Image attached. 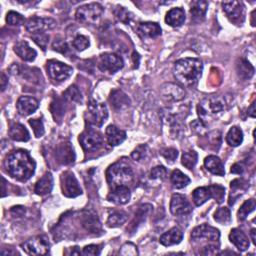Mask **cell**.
Listing matches in <instances>:
<instances>
[{"instance_id":"6da1fadb","label":"cell","mask_w":256,"mask_h":256,"mask_svg":"<svg viewBox=\"0 0 256 256\" xmlns=\"http://www.w3.org/2000/svg\"><path fill=\"white\" fill-rule=\"evenodd\" d=\"M7 173L19 180L27 181L35 172L36 163L30 154L23 149H18L11 152L4 162Z\"/></svg>"},{"instance_id":"7a4b0ae2","label":"cell","mask_w":256,"mask_h":256,"mask_svg":"<svg viewBox=\"0 0 256 256\" xmlns=\"http://www.w3.org/2000/svg\"><path fill=\"white\" fill-rule=\"evenodd\" d=\"M203 64L197 58H182L175 62L173 74L176 80L185 87L193 88L202 75Z\"/></svg>"},{"instance_id":"3957f363","label":"cell","mask_w":256,"mask_h":256,"mask_svg":"<svg viewBox=\"0 0 256 256\" xmlns=\"http://www.w3.org/2000/svg\"><path fill=\"white\" fill-rule=\"evenodd\" d=\"M107 182L110 187L115 188L118 186H127L134 180V173L132 168L124 161H118L106 171Z\"/></svg>"},{"instance_id":"277c9868","label":"cell","mask_w":256,"mask_h":256,"mask_svg":"<svg viewBox=\"0 0 256 256\" xmlns=\"http://www.w3.org/2000/svg\"><path fill=\"white\" fill-rule=\"evenodd\" d=\"M224 98L220 96H209L204 98L197 106V112L202 122L212 120L225 110Z\"/></svg>"},{"instance_id":"5b68a950","label":"cell","mask_w":256,"mask_h":256,"mask_svg":"<svg viewBox=\"0 0 256 256\" xmlns=\"http://www.w3.org/2000/svg\"><path fill=\"white\" fill-rule=\"evenodd\" d=\"M225 197V188L218 184L206 187H198L192 192V199L196 206L204 204L207 200L214 198L218 203H222Z\"/></svg>"},{"instance_id":"8992f818","label":"cell","mask_w":256,"mask_h":256,"mask_svg":"<svg viewBox=\"0 0 256 256\" xmlns=\"http://www.w3.org/2000/svg\"><path fill=\"white\" fill-rule=\"evenodd\" d=\"M103 11L104 9L102 5H100L99 3L85 4L80 6L76 10L75 17H76V20L81 23L92 24L97 22L100 19Z\"/></svg>"},{"instance_id":"52a82bcc","label":"cell","mask_w":256,"mask_h":256,"mask_svg":"<svg viewBox=\"0 0 256 256\" xmlns=\"http://www.w3.org/2000/svg\"><path fill=\"white\" fill-rule=\"evenodd\" d=\"M108 118V110L105 104L91 100L87 106L86 119L89 124L94 126H102Z\"/></svg>"},{"instance_id":"ba28073f","label":"cell","mask_w":256,"mask_h":256,"mask_svg":"<svg viewBox=\"0 0 256 256\" xmlns=\"http://www.w3.org/2000/svg\"><path fill=\"white\" fill-rule=\"evenodd\" d=\"M21 247L29 255H46L50 250V243L46 236L40 235L25 241Z\"/></svg>"},{"instance_id":"9c48e42d","label":"cell","mask_w":256,"mask_h":256,"mask_svg":"<svg viewBox=\"0 0 256 256\" xmlns=\"http://www.w3.org/2000/svg\"><path fill=\"white\" fill-rule=\"evenodd\" d=\"M191 238L194 242H209L212 244L214 242H218L220 232L218 229L204 223L192 230Z\"/></svg>"},{"instance_id":"30bf717a","label":"cell","mask_w":256,"mask_h":256,"mask_svg":"<svg viewBox=\"0 0 256 256\" xmlns=\"http://www.w3.org/2000/svg\"><path fill=\"white\" fill-rule=\"evenodd\" d=\"M79 142L85 151L92 152L101 148L103 145V137L100 132L88 128L79 136Z\"/></svg>"},{"instance_id":"8fae6325","label":"cell","mask_w":256,"mask_h":256,"mask_svg":"<svg viewBox=\"0 0 256 256\" xmlns=\"http://www.w3.org/2000/svg\"><path fill=\"white\" fill-rule=\"evenodd\" d=\"M223 10L228 19L236 24L241 25L245 20V6L241 1H225L222 2Z\"/></svg>"},{"instance_id":"7c38bea8","label":"cell","mask_w":256,"mask_h":256,"mask_svg":"<svg viewBox=\"0 0 256 256\" xmlns=\"http://www.w3.org/2000/svg\"><path fill=\"white\" fill-rule=\"evenodd\" d=\"M46 68H47V73L50 76V78L57 82L65 81L73 73V69L71 66H69L63 62H60L58 60L48 61Z\"/></svg>"},{"instance_id":"4fadbf2b","label":"cell","mask_w":256,"mask_h":256,"mask_svg":"<svg viewBox=\"0 0 256 256\" xmlns=\"http://www.w3.org/2000/svg\"><path fill=\"white\" fill-rule=\"evenodd\" d=\"M61 189L64 196L74 198L82 194V189L75 175L70 171H65L61 175Z\"/></svg>"},{"instance_id":"5bb4252c","label":"cell","mask_w":256,"mask_h":256,"mask_svg":"<svg viewBox=\"0 0 256 256\" xmlns=\"http://www.w3.org/2000/svg\"><path fill=\"white\" fill-rule=\"evenodd\" d=\"M124 65L123 59L113 53H104L100 55L98 67L103 72H109L111 74L120 70Z\"/></svg>"},{"instance_id":"9a60e30c","label":"cell","mask_w":256,"mask_h":256,"mask_svg":"<svg viewBox=\"0 0 256 256\" xmlns=\"http://www.w3.org/2000/svg\"><path fill=\"white\" fill-rule=\"evenodd\" d=\"M56 26V21L52 18L44 17H31L26 22V30L32 34L45 33L47 30H51Z\"/></svg>"},{"instance_id":"2e32d148","label":"cell","mask_w":256,"mask_h":256,"mask_svg":"<svg viewBox=\"0 0 256 256\" xmlns=\"http://www.w3.org/2000/svg\"><path fill=\"white\" fill-rule=\"evenodd\" d=\"M192 211V207L187 198L182 194H173L170 201V212L175 216H181L189 214Z\"/></svg>"},{"instance_id":"e0dca14e","label":"cell","mask_w":256,"mask_h":256,"mask_svg":"<svg viewBox=\"0 0 256 256\" xmlns=\"http://www.w3.org/2000/svg\"><path fill=\"white\" fill-rule=\"evenodd\" d=\"M185 94L182 87L173 83H166L161 87V95L168 101H180L185 98Z\"/></svg>"},{"instance_id":"ac0fdd59","label":"cell","mask_w":256,"mask_h":256,"mask_svg":"<svg viewBox=\"0 0 256 256\" xmlns=\"http://www.w3.org/2000/svg\"><path fill=\"white\" fill-rule=\"evenodd\" d=\"M38 106V101L31 96H21L16 103L17 111L22 116H28L34 113L37 110Z\"/></svg>"},{"instance_id":"d6986e66","label":"cell","mask_w":256,"mask_h":256,"mask_svg":"<svg viewBox=\"0 0 256 256\" xmlns=\"http://www.w3.org/2000/svg\"><path fill=\"white\" fill-rule=\"evenodd\" d=\"M131 197V192L127 186H118L112 189L108 194L107 199L109 202H112L116 205L126 204Z\"/></svg>"},{"instance_id":"ffe728a7","label":"cell","mask_w":256,"mask_h":256,"mask_svg":"<svg viewBox=\"0 0 256 256\" xmlns=\"http://www.w3.org/2000/svg\"><path fill=\"white\" fill-rule=\"evenodd\" d=\"M137 33L142 38H155L161 35V27L156 22H141L137 25Z\"/></svg>"},{"instance_id":"44dd1931","label":"cell","mask_w":256,"mask_h":256,"mask_svg":"<svg viewBox=\"0 0 256 256\" xmlns=\"http://www.w3.org/2000/svg\"><path fill=\"white\" fill-rule=\"evenodd\" d=\"M56 158L61 164H70L75 159V154L73 151V147L69 142L61 143L56 148Z\"/></svg>"},{"instance_id":"7402d4cb","label":"cell","mask_w":256,"mask_h":256,"mask_svg":"<svg viewBox=\"0 0 256 256\" xmlns=\"http://www.w3.org/2000/svg\"><path fill=\"white\" fill-rule=\"evenodd\" d=\"M152 208L153 207L150 204H143V205H141L138 208L137 212L135 213V217L132 220V222L130 223L129 228H127V231L129 230L131 233L135 232L137 230V228L146 220L147 216L151 213Z\"/></svg>"},{"instance_id":"603a6c76","label":"cell","mask_w":256,"mask_h":256,"mask_svg":"<svg viewBox=\"0 0 256 256\" xmlns=\"http://www.w3.org/2000/svg\"><path fill=\"white\" fill-rule=\"evenodd\" d=\"M14 52L24 61H28L31 62L33 61L36 56H37V52L35 49H33L28 42L26 41H19L18 43H16V45L14 46Z\"/></svg>"},{"instance_id":"cb8c5ba5","label":"cell","mask_w":256,"mask_h":256,"mask_svg":"<svg viewBox=\"0 0 256 256\" xmlns=\"http://www.w3.org/2000/svg\"><path fill=\"white\" fill-rule=\"evenodd\" d=\"M81 222L84 228L91 232V233H97L98 231H101V224L97 217V215L91 211H84L81 216Z\"/></svg>"},{"instance_id":"d4e9b609","label":"cell","mask_w":256,"mask_h":256,"mask_svg":"<svg viewBox=\"0 0 256 256\" xmlns=\"http://www.w3.org/2000/svg\"><path fill=\"white\" fill-rule=\"evenodd\" d=\"M183 239V232L178 227H173L159 238V242L164 246H172L179 244Z\"/></svg>"},{"instance_id":"484cf974","label":"cell","mask_w":256,"mask_h":256,"mask_svg":"<svg viewBox=\"0 0 256 256\" xmlns=\"http://www.w3.org/2000/svg\"><path fill=\"white\" fill-rule=\"evenodd\" d=\"M230 242L236 246L239 251H245L249 247L248 237L244 234V232L238 228H234L230 231L229 234Z\"/></svg>"},{"instance_id":"4316f807","label":"cell","mask_w":256,"mask_h":256,"mask_svg":"<svg viewBox=\"0 0 256 256\" xmlns=\"http://www.w3.org/2000/svg\"><path fill=\"white\" fill-rule=\"evenodd\" d=\"M204 166L209 172H211L214 175L224 176L225 174V169L222 161L220 160L219 157L215 155L207 156L204 160Z\"/></svg>"},{"instance_id":"83f0119b","label":"cell","mask_w":256,"mask_h":256,"mask_svg":"<svg viewBox=\"0 0 256 256\" xmlns=\"http://www.w3.org/2000/svg\"><path fill=\"white\" fill-rule=\"evenodd\" d=\"M105 134L107 141L111 146H117L126 139V133L123 130L117 128L115 125H109L106 128Z\"/></svg>"},{"instance_id":"f1b7e54d","label":"cell","mask_w":256,"mask_h":256,"mask_svg":"<svg viewBox=\"0 0 256 256\" xmlns=\"http://www.w3.org/2000/svg\"><path fill=\"white\" fill-rule=\"evenodd\" d=\"M185 18V11L180 7H175L167 12L165 22L172 27H178L184 23Z\"/></svg>"},{"instance_id":"f546056e","label":"cell","mask_w":256,"mask_h":256,"mask_svg":"<svg viewBox=\"0 0 256 256\" xmlns=\"http://www.w3.org/2000/svg\"><path fill=\"white\" fill-rule=\"evenodd\" d=\"M52 188H53V177H52L51 173L47 172L37 181L34 191L36 194H38L40 196H44V195L50 193Z\"/></svg>"},{"instance_id":"4dcf8cb0","label":"cell","mask_w":256,"mask_h":256,"mask_svg":"<svg viewBox=\"0 0 256 256\" xmlns=\"http://www.w3.org/2000/svg\"><path fill=\"white\" fill-rule=\"evenodd\" d=\"M9 137L14 141L26 142L30 139V134L26 127L20 123H14L10 126L8 131Z\"/></svg>"},{"instance_id":"1f68e13d","label":"cell","mask_w":256,"mask_h":256,"mask_svg":"<svg viewBox=\"0 0 256 256\" xmlns=\"http://www.w3.org/2000/svg\"><path fill=\"white\" fill-rule=\"evenodd\" d=\"M109 101L111 105L118 110L127 108L130 105V99L121 90H113L110 94Z\"/></svg>"},{"instance_id":"d6a6232c","label":"cell","mask_w":256,"mask_h":256,"mask_svg":"<svg viewBox=\"0 0 256 256\" xmlns=\"http://www.w3.org/2000/svg\"><path fill=\"white\" fill-rule=\"evenodd\" d=\"M207 8H208L207 1H203V0L193 1L190 7L191 19H193L194 21H202L206 15Z\"/></svg>"},{"instance_id":"836d02e7","label":"cell","mask_w":256,"mask_h":256,"mask_svg":"<svg viewBox=\"0 0 256 256\" xmlns=\"http://www.w3.org/2000/svg\"><path fill=\"white\" fill-rule=\"evenodd\" d=\"M236 72L242 79H250L254 74V67L246 59H238L236 62Z\"/></svg>"},{"instance_id":"e575fe53","label":"cell","mask_w":256,"mask_h":256,"mask_svg":"<svg viewBox=\"0 0 256 256\" xmlns=\"http://www.w3.org/2000/svg\"><path fill=\"white\" fill-rule=\"evenodd\" d=\"M128 215L122 210H112L110 211L107 219V225L109 227H119L126 222Z\"/></svg>"},{"instance_id":"d590c367","label":"cell","mask_w":256,"mask_h":256,"mask_svg":"<svg viewBox=\"0 0 256 256\" xmlns=\"http://www.w3.org/2000/svg\"><path fill=\"white\" fill-rule=\"evenodd\" d=\"M170 180H171V183H172L173 187L176 188V189H182L190 183V178L178 169L174 170L171 173Z\"/></svg>"},{"instance_id":"8d00e7d4","label":"cell","mask_w":256,"mask_h":256,"mask_svg":"<svg viewBox=\"0 0 256 256\" xmlns=\"http://www.w3.org/2000/svg\"><path fill=\"white\" fill-rule=\"evenodd\" d=\"M242 141H243L242 130L237 126L231 127L226 135V142L232 147H237L242 143Z\"/></svg>"},{"instance_id":"74e56055","label":"cell","mask_w":256,"mask_h":256,"mask_svg":"<svg viewBox=\"0 0 256 256\" xmlns=\"http://www.w3.org/2000/svg\"><path fill=\"white\" fill-rule=\"evenodd\" d=\"M214 220L222 225H228L231 222V213L227 207H219L214 213Z\"/></svg>"},{"instance_id":"f35d334b","label":"cell","mask_w":256,"mask_h":256,"mask_svg":"<svg viewBox=\"0 0 256 256\" xmlns=\"http://www.w3.org/2000/svg\"><path fill=\"white\" fill-rule=\"evenodd\" d=\"M255 200L254 199H249V200H246L240 207L238 213H237V216H238V219L240 221H243L247 218L248 214H250L252 211H254L255 209Z\"/></svg>"},{"instance_id":"ab89813d","label":"cell","mask_w":256,"mask_h":256,"mask_svg":"<svg viewBox=\"0 0 256 256\" xmlns=\"http://www.w3.org/2000/svg\"><path fill=\"white\" fill-rule=\"evenodd\" d=\"M198 160V155L194 150L186 151L183 153L181 158V163L187 169H193Z\"/></svg>"},{"instance_id":"60d3db41","label":"cell","mask_w":256,"mask_h":256,"mask_svg":"<svg viewBox=\"0 0 256 256\" xmlns=\"http://www.w3.org/2000/svg\"><path fill=\"white\" fill-rule=\"evenodd\" d=\"M63 97L69 101L72 102H81L82 101V95L79 89L75 85H71L63 92Z\"/></svg>"},{"instance_id":"b9f144b4","label":"cell","mask_w":256,"mask_h":256,"mask_svg":"<svg viewBox=\"0 0 256 256\" xmlns=\"http://www.w3.org/2000/svg\"><path fill=\"white\" fill-rule=\"evenodd\" d=\"M114 12L115 16L124 24H129L133 20V14L124 7H117Z\"/></svg>"},{"instance_id":"7bdbcfd3","label":"cell","mask_w":256,"mask_h":256,"mask_svg":"<svg viewBox=\"0 0 256 256\" xmlns=\"http://www.w3.org/2000/svg\"><path fill=\"white\" fill-rule=\"evenodd\" d=\"M230 187H231V195L230 196L234 195L235 193H238V196H240L241 195L240 192L243 193V191L246 190L248 185H247V182L243 179H235L231 182Z\"/></svg>"},{"instance_id":"ee69618b","label":"cell","mask_w":256,"mask_h":256,"mask_svg":"<svg viewBox=\"0 0 256 256\" xmlns=\"http://www.w3.org/2000/svg\"><path fill=\"white\" fill-rule=\"evenodd\" d=\"M72 45L73 47L78 50V51H83L85 50L86 48L89 47L90 45V42H89V39L84 36V35H77L74 39H73V42H72Z\"/></svg>"},{"instance_id":"f6af8a7d","label":"cell","mask_w":256,"mask_h":256,"mask_svg":"<svg viewBox=\"0 0 256 256\" xmlns=\"http://www.w3.org/2000/svg\"><path fill=\"white\" fill-rule=\"evenodd\" d=\"M6 21L10 25H22L25 22V18L18 12L9 11L6 15Z\"/></svg>"},{"instance_id":"bcb514c9","label":"cell","mask_w":256,"mask_h":256,"mask_svg":"<svg viewBox=\"0 0 256 256\" xmlns=\"http://www.w3.org/2000/svg\"><path fill=\"white\" fill-rule=\"evenodd\" d=\"M167 176V170L164 166L158 165L152 168L150 172V178L153 180H163Z\"/></svg>"},{"instance_id":"7dc6e473","label":"cell","mask_w":256,"mask_h":256,"mask_svg":"<svg viewBox=\"0 0 256 256\" xmlns=\"http://www.w3.org/2000/svg\"><path fill=\"white\" fill-rule=\"evenodd\" d=\"M29 124L33 128V132L37 138L44 134V126L41 119H29Z\"/></svg>"},{"instance_id":"c3c4849f","label":"cell","mask_w":256,"mask_h":256,"mask_svg":"<svg viewBox=\"0 0 256 256\" xmlns=\"http://www.w3.org/2000/svg\"><path fill=\"white\" fill-rule=\"evenodd\" d=\"M32 39L43 50L46 49V47L48 45V42H49V36L46 33H35V34H32Z\"/></svg>"},{"instance_id":"681fc988","label":"cell","mask_w":256,"mask_h":256,"mask_svg":"<svg viewBox=\"0 0 256 256\" xmlns=\"http://www.w3.org/2000/svg\"><path fill=\"white\" fill-rule=\"evenodd\" d=\"M120 254H121V255H125V256H127V255L135 256V255L138 254L137 247H136L133 243L127 242V243H125V244L121 247V249H120Z\"/></svg>"},{"instance_id":"f907efd6","label":"cell","mask_w":256,"mask_h":256,"mask_svg":"<svg viewBox=\"0 0 256 256\" xmlns=\"http://www.w3.org/2000/svg\"><path fill=\"white\" fill-rule=\"evenodd\" d=\"M160 154L169 162H174L178 157V151L175 148H164L161 150Z\"/></svg>"},{"instance_id":"816d5d0a","label":"cell","mask_w":256,"mask_h":256,"mask_svg":"<svg viewBox=\"0 0 256 256\" xmlns=\"http://www.w3.org/2000/svg\"><path fill=\"white\" fill-rule=\"evenodd\" d=\"M101 245H95L91 244L88 246H85L82 250L83 255H99L101 252Z\"/></svg>"},{"instance_id":"f5cc1de1","label":"cell","mask_w":256,"mask_h":256,"mask_svg":"<svg viewBox=\"0 0 256 256\" xmlns=\"http://www.w3.org/2000/svg\"><path fill=\"white\" fill-rule=\"evenodd\" d=\"M60 107H63V105H62V102L59 99H56V100L52 101V103H51V111H52L53 115H55V113H56V116L54 117L55 119H56V117L62 116L63 113H64L63 109H60Z\"/></svg>"},{"instance_id":"db71d44e","label":"cell","mask_w":256,"mask_h":256,"mask_svg":"<svg viewBox=\"0 0 256 256\" xmlns=\"http://www.w3.org/2000/svg\"><path fill=\"white\" fill-rule=\"evenodd\" d=\"M53 49L57 50V51H59V52H61L63 54H67V52L69 50L67 44L64 41H57V42L55 41L53 43Z\"/></svg>"},{"instance_id":"11a10c76","label":"cell","mask_w":256,"mask_h":256,"mask_svg":"<svg viewBox=\"0 0 256 256\" xmlns=\"http://www.w3.org/2000/svg\"><path fill=\"white\" fill-rule=\"evenodd\" d=\"M191 127L193 128V130L199 134H202L203 131H205V125L204 122H202L201 120H195L191 123Z\"/></svg>"},{"instance_id":"9f6ffc18","label":"cell","mask_w":256,"mask_h":256,"mask_svg":"<svg viewBox=\"0 0 256 256\" xmlns=\"http://www.w3.org/2000/svg\"><path fill=\"white\" fill-rule=\"evenodd\" d=\"M231 173H234V174H242L243 173V167L238 164V163H235L232 167H231Z\"/></svg>"},{"instance_id":"6f0895ef","label":"cell","mask_w":256,"mask_h":256,"mask_svg":"<svg viewBox=\"0 0 256 256\" xmlns=\"http://www.w3.org/2000/svg\"><path fill=\"white\" fill-rule=\"evenodd\" d=\"M247 113H248V115H249L250 117H252V118L255 117V102H253V103L250 105V107H249L248 110H247Z\"/></svg>"},{"instance_id":"680465c9","label":"cell","mask_w":256,"mask_h":256,"mask_svg":"<svg viewBox=\"0 0 256 256\" xmlns=\"http://www.w3.org/2000/svg\"><path fill=\"white\" fill-rule=\"evenodd\" d=\"M6 82H7V78L5 76L4 73H2V80H1V88H2V91L5 89L6 87Z\"/></svg>"},{"instance_id":"91938a15","label":"cell","mask_w":256,"mask_h":256,"mask_svg":"<svg viewBox=\"0 0 256 256\" xmlns=\"http://www.w3.org/2000/svg\"><path fill=\"white\" fill-rule=\"evenodd\" d=\"M250 235H251V239H252L253 243L255 244V243H256V240H255V229H254V228H253V229H251V231H250Z\"/></svg>"},{"instance_id":"94428289","label":"cell","mask_w":256,"mask_h":256,"mask_svg":"<svg viewBox=\"0 0 256 256\" xmlns=\"http://www.w3.org/2000/svg\"><path fill=\"white\" fill-rule=\"evenodd\" d=\"M255 10H253L252 11V13H251V25L252 26H255V22H254V18H255Z\"/></svg>"}]
</instances>
